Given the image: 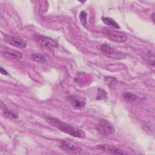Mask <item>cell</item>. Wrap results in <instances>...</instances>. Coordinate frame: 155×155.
<instances>
[{
  "instance_id": "13",
  "label": "cell",
  "mask_w": 155,
  "mask_h": 155,
  "mask_svg": "<svg viewBox=\"0 0 155 155\" xmlns=\"http://www.w3.org/2000/svg\"><path fill=\"white\" fill-rule=\"evenodd\" d=\"M31 59L33 61L38 62L39 63L41 64H44L47 62V59L42 54L40 53H34L31 56Z\"/></svg>"
},
{
  "instance_id": "10",
  "label": "cell",
  "mask_w": 155,
  "mask_h": 155,
  "mask_svg": "<svg viewBox=\"0 0 155 155\" xmlns=\"http://www.w3.org/2000/svg\"><path fill=\"white\" fill-rule=\"evenodd\" d=\"M1 110H2V114L6 117L11 119H17L18 117V114L10 110L8 108H7L4 104H3L2 102H1Z\"/></svg>"
},
{
  "instance_id": "11",
  "label": "cell",
  "mask_w": 155,
  "mask_h": 155,
  "mask_svg": "<svg viewBox=\"0 0 155 155\" xmlns=\"http://www.w3.org/2000/svg\"><path fill=\"white\" fill-rule=\"evenodd\" d=\"M2 53L7 57L13 59H20L22 58V53L16 50L5 49L4 51L2 52Z\"/></svg>"
},
{
  "instance_id": "8",
  "label": "cell",
  "mask_w": 155,
  "mask_h": 155,
  "mask_svg": "<svg viewBox=\"0 0 155 155\" xmlns=\"http://www.w3.org/2000/svg\"><path fill=\"white\" fill-rule=\"evenodd\" d=\"M4 38V41L6 42L15 47L20 49H23L27 47V42L17 37L11 36L9 35H5Z\"/></svg>"
},
{
  "instance_id": "1",
  "label": "cell",
  "mask_w": 155,
  "mask_h": 155,
  "mask_svg": "<svg viewBox=\"0 0 155 155\" xmlns=\"http://www.w3.org/2000/svg\"><path fill=\"white\" fill-rule=\"evenodd\" d=\"M45 120L48 124L51 125V126H53L61 130V131L70 134V136H72L73 137L84 138L85 136L84 131L82 130L71 126L68 124L62 122V121L56 118L47 117L45 118Z\"/></svg>"
},
{
  "instance_id": "7",
  "label": "cell",
  "mask_w": 155,
  "mask_h": 155,
  "mask_svg": "<svg viewBox=\"0 0 155 155\" xmlns=\"http://www.w3.org/2000/svg\"><path fill=\"white\" fill-rule=\"evenodd\" d=\"M96 148L98 150L102 151L105 153H107L108 154H127L125 151L121 150L120 148L108 143H102V144L97 145Z\"/></svg>"
},
{
  "instance_id": "17",
  "label": "cell",
  "mask_w": 155,
  "mask_h": 155,
  "mask_svg": "<svg viewBox=\"0 0 155 155\" xmlns=\"http://www.w3.org/2000/svg\"><path fill=\"white\" fill-rule=\"evenodd\" d=\"M0 72L2 74H4V75H7L8 74V72L5 69H4L2 67L0 68Z\"/></svg>"
},
{
  "instance_id": "15",
  "label": "cell",
  "mask_w": 155,
  "mask_h": 155,
  "mask_svg": "<svg viewBox=\"0 0 155 155\" xmlns=\"http://www.w3.org/2000/svg\"><path fill=\"white\" fill-rule=\"evenodd\" d=\"M87 13L85 11L82 10L80 12L79 14V19L80 21L82 24V25L85 27V28H88V23H87Z\"/></svg>"
},
{
  "instance_id": "14",
  "label": "cell",
  "mask_w": 155,
  "mask_h": 155,
  "mask_svg": "<svg viewBox=\"0 0 155 155\" xmlns=\"http://www.w3.org/2000/svg\"><path fill=\"white\" fill-rule=\"evenodd\" d=\"M122 97L125 100H127L128 101H131V102L136 101L139 98V97L137 95H136L131 92H129V91L124 92L122 94Z\"/></svg>"
},
{
  "instance_id": "12",
  "label": "cell",
  "mask_w": 155,
  "mask_h": 155,
  "mask_svg": "<svg viewBox=\"0 0 155 155\" xmlns=\"http://www.w3.org/2000/svg\"><path fill=\"white\" fill-rule=\"evenodd\" d=\"M102 21L104 24L108 25L110 27H112L115 29H119L120 26L119 24L111 18L110 17H102Z\"/></svg>"
},
{
  "instance_id": "18",
  "label": "cell",
  "mask_w": 155,
  "mask_h": 155,
  "mask_svg": "<svg viewBox=\"0 0 155 155\" xmlns=\"http://www.w3.org/2000/svg\"><path fill=\"white\" fill-rule=\"evenodd\" d=\"M154 13H152L151 14V18H152V20L153 21V22L154 21Z\"/></svg>"
},
{
  "instance_id": "6",
  "label": "cell",
  "mask_w": 155,
  "mask_h": 155,
  "mask_svg": "<svg viewBox=\"0 0 155 155\" xmlns=\"http://www.w3.org/2000/svg\"><path fill=\"white\" fill-rule=\"evenodd\" d=\"M34 38L36 42L42 47H45L50 49L56 48L58 47L57 42L50 38L40 35H36Z\"/></svg>"
},
{
  "instance_id": "16",
  "label": "cell",
  "mask_w": 155,
  "mask_h": 155,
  "mask_svg": "<svg viewBox=\"0 0 155 155\" xmlns=\"http://www.w3.org/2000/svg\"><path fill=\"white\" fill-rule=\"evenodd\" d=\"M107 93L102 88L97 89V94L96 96L97 100H103L107 99Z\"/></svg>"
},
{
  "instance_id": "9",
  "label": "cell",
  "mask_w": 155,
  "mask_h": 155,
  "mask_svg": "<svg viewBox=\"0 0 155 155\" xmlns=\"http://www.w3.org/2000/svg\"><path fill=\"white\" fill-rule=\"evenodd\" d=\"M68 101L72 107L75 109H81L85 105V102L76 96H69L67 97Z\"/></svg>"
},
{
  "instance_id": "4",
  "label": "cell",
  "mask_w": 155,
  "mask_h": 155,
  "mask_svg": "<svg viewBox=\"0 0 155 155\" xmlns=\"http://www.w3.org/2000/svg\"><path fill=\"white\" fill-rule=\"evenodd\" d=\"M59 147L62 151L69 154H79L82 150L79 145L68 139L61 140L59 143Z\"/></svg>"
},
{
  "instance_id": "2",
  "label": "cell",
  "mask_w": 155,
  "mask_h": 155,
  "mask_svg": "<svg viewBox=\"0 0 155 155\" xmlns=\"http://www.w3.org/2000/svg\"><path fill=\"white\" fill-rule=\"evenodd\" d=\"M99 50L106 56L114 59H122L126 57V54L116 50L108 44L104 43L99 47Z\"/></svg>"
},
{
  "instance_id": "5",
  "label": "cell",
  "mask_w": 155,
  "mask_h": 155,
  "mask_svg": "<svg viewBox=\"0 0 155 155\" xmlns=\"http://www.w3.org/2000/svg\"><path fill=\"white\" fill-rule=\"evenodd\" d=\"M96 130L98 133L104 136L110 135L114 132V126L106 119H100L96 125Z\"/></svg>"
},
{
  "instance_id": "3",
  "label": "cell",
  "mask_w": 155,
  "mask_h": 155,
  "mask_svg": "<svg viewBox=\"0 0 155 155\" xmlns=\"http://www.w3.org/2000/svg\"><path fill=\"white\" fill-rule=\"evenodd\" d=\"M102 32L108 39L116 42H124L127 40V35L124 33L118 30L104 28Z\"/></svg>"
}]
</instances>
